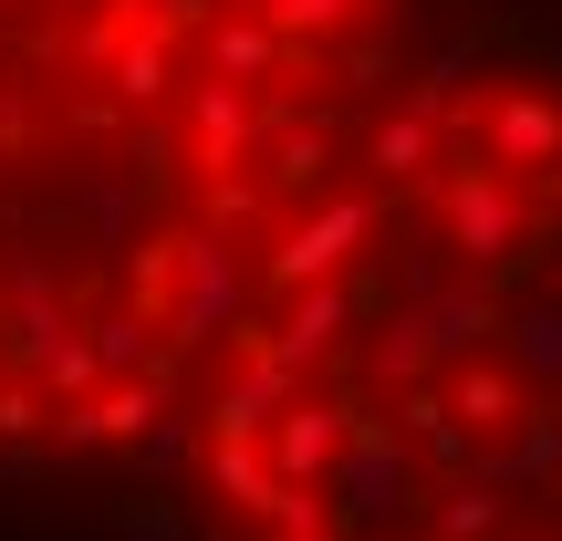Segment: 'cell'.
<instances>
[{
  "label": "cell",
  "mask_w": 562,
  "mask_h": 541,
  "mask_svg": "<svg viewBox=\"0 0 562 541\" xmlns=\"http://www.w3.org/2000/svg\"><path fill=\"white\" fill-rule=\"evenodd\" d=\"M188 459L229 541H562V74L396 83Z\"/></svg>",
  "instance_id": "7a4b0ae2"
},
{
  "label": "cell",
  "mask_w": 562,
  "mask_h": 541,
  "mask_svg": "<svg viewBox=\"0 0 562 541\" xmlns=\"http://www.w3.org/2000/svg\"><path fill=\"white\" fill-rule=\"evenodd\" d=\"M396 53L406 0H0V459L188 438Z\"/></svg>",
  "instance_id": "6da1fadb"
}]
</instances>
